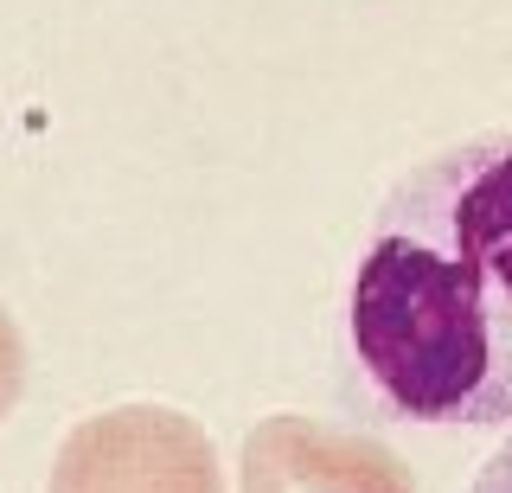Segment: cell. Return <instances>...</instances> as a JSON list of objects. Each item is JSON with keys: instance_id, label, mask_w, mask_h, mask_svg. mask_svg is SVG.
<instances>
[{"instance_id": "obj_1", "label": "cell", "mask_w": 512, "mask_h": 493, "mask_svg": "<svg viewBox=\"0 0 512 493\" xmlns=\"http://www.w3.org/2000/svg\"><path fill=\"white\" fill-rule=\"evenodd\" d=\"M346 385L384 423H512V129L448 141L384 193L346 276Z\"/></svg>"}, {"instance_id": "obj_2", "label": "cell", "mask_w": 512, "mask_h": 493, "mask_svg": "<svg viewBox=\"0 0 512 493\" xmlns=\"http://www.w3.org/2000/svg\"><path fill=\"white\" fill-rule=\"evenodd\" d=\"M468 493H512V436L493 449L487 461L474 468V481H468Z\"/></svg>"}]
</instances>
